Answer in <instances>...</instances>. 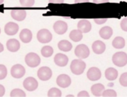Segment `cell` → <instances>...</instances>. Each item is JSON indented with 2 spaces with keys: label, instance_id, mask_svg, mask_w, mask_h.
Masks as SVG:
<instances>
[{
  "label": "cell",
  "instance_id": "3",
  "mask_svg": "<svg viewBox=\"0 0 127 97\" xmlns=\"http://www.w3.org/2000/svg\"><path fill=\"white\" fill-rule=\"evenodd\" d=\"M25 62L29 67H35L40 64L41 59L38 55L36 54L31 53L27 54L25 57Z\"/></svg>",
  "mask_w": 127,
  "mask_h": 97
},
{
  "label": "cell",
  "instance_id": "34",
  "mask_svg": "<svg viewBox=\"0 0 127 97\" xmlns=\"http://www.w3.org/2000/svg\"><path fill=\"white\" fill-rule=\"evenodd\" d=\"M78 97H89V95L88 92L86 91L80 92L78 95Z\"/></svg>",
  "mask_w": 127,
  "mask_h": 97
},
{
  "label": "cell",
  "instance_id": "32",
  "mask_svg": "<svg viewBox=\"0 0 127 97\" xmlns=\"http://www.w3.org/2000/svg\"><path fill=\"white\" fill-rule=\"evenodd\" d=\"M121 26L123 30L127 32V18H124L122 21L121 23Z\"/></svg>",
  "mask_w": 127,
  "mask_h": 97
},
{
  "label": "cell",
  "instance_id": "20",
  "mask_svg": "<svg viewBox=\"0 0 127 97\" xmlns=\"http://www.w3.org/2000/svg\"><path fill=\"white\" fill-rule=\"evenodd\" d=\"M113 30L110 27L106 26L101 28L99 31V34L104 39H109L113 34Z\"/></svg>",
  "mask_w": 127,
  "mask_h": 97
},
{
  "label": "cell",
  "instance_id": "41",
  "mask_svg": "<svg viewBox=\"0 0 127 97\" xmlns=\"http://www.w3.org/2000/svg\"></svg>",
  "mask_w": 127,
  "mask_h": 97
},
{
  "label": "cell",
  "instance_id": "27",
  "mask_svg": "<svg viewBox=\"0 0 127 97\" xmlns=\"http://www.w3.org/2000/svg\"><path fill=\"white\" fill-rule=\"evenodd\" d=\"M11 97H25L26 94L22 90L20 89H13L10 93Z\"/></svg>",
  "mask_w": 127,
  "mask_h": 97
},
{
  "label": "cell",
  "instance_id": "25",
  "mask_svg": "<svg viewBox=\"0 0 127 97\" xmlns=\"http://www.w3.org/2000/svg\"><path fill=\"white\" fill-rule=\"evenodd\" d=\"M53 48L48 45L44 46L41 50L42 55L45 57H49L53 55Z\"/></svg>",
  "mask_w": 127,
  "mask_h": 97
},
{
  "label": "cell",
  "instance_id": "13",
  "mask_svg": "<svg viewBox=\"0 0 127 97\" xmlns=\"http://www.w3.org/2000/svg\"><path fill=\"white\" fill-rule=\"evenodd\" d=\"M77 28L82 33H86L90 31L92 29L91 23L88 20L82 19L78 23Z\"/></svg>",
  "mask_w": 127,
  "mask_h": 97
},
{
  "label": "cell",
  "instance_id": "6",
  "mask_svg": "<svg viewBox=\"0 0 127 97\" xmlns=\"http://www.w3.org/2000/svg\"><path fill=\"white\" fill-rule=\"evenodd\" d=\"M38 76L40 80L42 81H47L50 79L52 76L51 69L47 67H41L38 71Z\"/></svg>",
  "mask_w": 127,
  "mask_h": 97
},
{
  "label": "cell",
  "instance_id": "37",
  "mask_svg": "<svg viewBox=\"0 0 127 97\" xmlns=\"http://www.w3.org/2000/svg\"><path fill=\"white\" fill-rule=\"evenodd\" d=\"M93 2L95 3H101L109 2V0H93Z\"/></svg>",
  "mask_w": 127,
  "mask_h": 97
},
{
  "label": "cell",
  "instance_id": "11",
  "mask_svg": "<svg viewBox=\"0 0 127 97\" xmlns=\"http://www.w3.org/2000/svg\"><path fill=\"white\" fill-rule=\"evenodd\" d=\"M53 28L55 32L57 34L63 35L67 31L68 25L65 22L58 21L54 23Z\"/></svg>",
  "mask_w": 127,
  "mask_h": 97
},
{
  "label": "cell",
  "instance_id": "36",
  "mask_svg": "<svg viewBox=\"0 0 127 97\" xmlns=\"http://www.w3.org/2000/svg\"><path fill=\"white\" fill-rule=\"evenodd\" d=\"M64 1V0H49L50 3H62Z\"/></svg>",
  "mask_w": 127,
  "mask_h": 97
},
{
  "label": "cell",
  "instance_id": "1",
  "mask_svg": "<svg viewBox=\"0 0 127 97\" xmlns=\"http://www.w3.org/2000/svg\"><path fill=\"white\" fill-rule=\"evenodd\" d=\"M86 67V63L81 60H74L70 65L72 72L75 75H80L83 73Z\"/></svg>",
  "mask_w": 127,
  "mask_h": 97
},
{
  "label": "cell",
  "instance_id": "21",
  "mask_svg": "<svg viewBox=\"0 0 127 97\" xmlns=\"http://www.w3.org/2000/svg\"><path fill=\"white\" fill-rule=\"evenodd\" d=\"M118 71L113 68H109L105 71V75L106 78L110 81L114 80L118 76Z\"/></svg>",
  "mask_w": 127,
  "mask_h": 97
},
{
  "label": "cell",
  "instance_id": "16",
  "mask_svg": "<svg viewBox=\"0 0 127 97\" xmlns=\"http://www.w3.org/2000/svg\"><path fill=\"white\" fill-rule=\"evenodd\" d=\"M92 48L94 53L96 54H100L105 51L106 45L103 42L97 40L93 44Z\"/></svg>",
  "mask_w": 127,
  "mask_h": 97
},
{
  "label": "cell",
  "instance_id": "23",
  "mask_svg": "<svg viewBox=\"0 0 127 97\" xmlns=\"http://www.w3.org/2000/svg\"><path fill=\"white\" fill-rule=\"evenodd\" d=\"M69 38L72 41L75 42L80 41L83 38L82 32L79 30L72 31L69 35Z\"/></svg>",
  "mask_w": 127,
  "mask_h": 97
},
{
  "label": "cell",
  "instance_id": "2",
  "mask_svg": "<svg viewBox=\"0 0 127 97\" xmlns=\"http://www.w3.org/2000/svg\"><path fill=\"white\" fill-rule=\"evenodd\" d=\"M112 61L116 66L124 67L127 64V54L124 52H117L113 56Z\"/></svg>",
  "mask_w": 127,
  "mask_h": 97
},
{
  "label": "cell",
  "instance_id": "31",
  "mask_svg": "<svg viewBox=\"0 0 127 97\" xmlns=\"http://www.w3.org/2000/svg\"><path fill=\"white\" fill-rule=\"evenodd\" d=\"M119 82L122 86L127 87V73L122 74L119 79Z\"/></svg>",
  "mask_w": 127,
  "mask_h": 97
},
{
  "label": "cell",
  "instance_id": "9",
  "mask_svg": "<svg viewBox=\"0 0 127 97\" xmlns=\"http://www.w3.org/2000/svg\"><path fill=\"white\" fill-rule=\"evenodd\" d=\"M57 83L60 87L63 88H67L71 85V78L68 75L62 74L59 76L57 79Z\"/></svg>",
  "mask_w": 127,
  "mask_h": 97
},
{
  "label": "cell",
  "instance_id": "8",
  "mask_svg": "<svg viewBox=\"0 0 127 97\" xmlns=\"http://www.w3.org/2000/svg\"><path fill=\"white\" fill-rule=\"evenodd\" d=\"M10 73L12 76L16 79H19L22 77L25 74V69L21 65L18 64L12 67Z\"/></svg>",
  "mask_w": 127,
  "mask_h": 97
},
{
  "label": "cell",
  "instance_id": "38",
  "mask_svg": "<svg viewBox=\"0 0 127 97\" xmlns=\"http://www.w3.org/2000/svg\"><path fill=\"white\" fill-rule=\"evenodd\" d=\"M89 2V0H75V3H83V2Z\"/></svg>",
  "mask_w": 127,
  "mask_h": 97
},
{
  "label": "cell",
  "instance_id": "30",
  "mask_svg": "<svg viewBox=\"0 0 127 97\" xmlns=\"http://www.w3.org/2000/svg\"><path fill=\"white\" fill-rule=\"evenodd\" d=\"M22 6L25 7H31L33 6L35 3L34 0H19Z\"/></svg>",
  "mask_w": 127,
  "mask_h": 97
},
{
  "label": "cell",
  "instance_id": "5",
  "mask_svg": "<svg viewBox=\"0 0 127 97\" xmlns=\"http://www.w3.org/2000/svg\"><path fill=\"white\" fill-rule=\"evenodd\" d=\"M74 53L76 56L80 59H85L89 56L90 50L86 45L81 44L77 46Z\"/></svg>",
  "mask_w": 127,
  "mask_h": 97
},
{
  "label": "cell",
  "instance_id": "26",
  "mask_svg": "<svg viewBox=\"0 0 127 97\" xmlns=\"http://www.w3.org/2000/svg\"><path fill=\"white\" fill-rule=\"evenodd\" d=\"M62 94L61 91L55 88L51 89L48 93V95L49 97H61Z\"/></svg>",
  "mask_w": 127,
  "mask_h": 97
},
{
  "label": "cell",
  "instance_id": "18",
  "mask_svg": "<svg viewBox=\"0 0 127 97\" xmlns=\"http://www.w3.org/2000/svg\"><path fill=\"white\" fill-rule=\"evenodd\" d=\"M19 37L21 40L24 43H29L32 40V34L30 30L28 29H25L21 31Z\"/></svg>",
  "mask_w": 127,
  "mask_h": 97
},
{
  "label": "cell",
  "instance_id": "19",
  "mask_svg": "<svg viewBox=\"0 0 127 97\" xmlns=\"http://www.w3.org/2000/svg\"><path fill=\"white\" fill-rule=\"evenodd\" d=\"M105 90L104 86L100 83L95 84L91 87V90L93 95L96 97H100Z\"/></svg>",
  "mask_w": 127,
  "mask_h": 97
},
{
  "label": "cell",
  "instance_id": "24",
  "mask_svg": "<svg viewBox=\"0 0 127 97\" xmlns=\"http://www.w3.org/2000/svg\"><path fill=\"white\" fill-rule=\"evenodd\" d=\"M125 40L121 36H117L113 41L112 45L116 49H122L125 46Z\"/></svg>",
  "mask_w": 127,
  "mask_h": 97
},
{
  "label": "cell",
  "instance_id": "22",
  "mask_svg": "<svg viewBox=\"0 0 127 97\" xmlns=\"http://www.w3.org/2000/svg\"><path fill=\"white\" fill-rule=\"evenodd\" d=\"M58 45L59 49L64 52L70 51L72 47V44L69 41L66 40H62L60 41Z\"/></svg>",
  "mask_w": 127,
  "mask_h": 97
},
{
  "label": "cell",
  "instance_id": "10",
  "mask_svg": "<svg viewBox=\"0 0 127 97\" xmlns=\"http://www.w3.org/2000/svg\"><path fill=\"white\" fill-rule=\"evenodd\" d=\"M87 78L92 81L98 80L101 77V74L100 70L97 68L93 67L89 69L87 73Z\"/></svg>",
  "mask_w": 127,
  "mask_h": 97
},
{
  "label": "cell",
  "instance_id": "4",
  "mask_svg": "<svg viewBox=\"0 0 127 97\" xmlns=\"http://www.w3.org/2000/svg\"><path fill=\"white\" fill-rule=\"evenodd\" d=\"M37 38L39 42L42 43H47L52 39L51 33L47 29H42L38 32Z\"/></svg>",
  "mask_w": 127,
  "mask_h": 97
},
{
  "label": "cell",
  "instance_id": "35",
  "mask_svg": "<svg viewBox=\"0 0 127 97\" xmlns=\"http://www.w3.org/2000/svg\"><path fill=\"white\" fill-rule=\"evenodd\" d=\"M5 92V90L4 87L2 85H0V97L3 96Z\"/></svg>",
  "mask_w": 127,
  "mask_h": 97
},
{
  "label": "cell",
  "instance_id": "17",
  "mask_svg": "<svg viewBox=\"0 0 127 97\" xmlns=\"http://www.w3.org/2000/svg\"><path fill=\"white\" fill-rule=\"evenodd\" d=\"M6 46L8 50L10 52H15L20 48V44L17 39H11L7 41Z\"/></svg>",
  "mask_w": 127,
  "mask_h": 97
},
{
  "label": "cell",
  "instance_id": "33",
  "mask_svg": "<svg viewBox=\"0 0 127 97\" xmlns=\"http://www.w3.org/2000/svg\"><path fill=\"white\" fill-rule=\"evenodd\" d=\"M94 20L96 24H97L100 25L105 23L107 21V19H95Z\"/></svg>",
  "mask_w": 127,
  "mask_h": 97
},
{
  "label": "cell",
  "instance_id": "29",
  "mask_svg": "<svg viewBox=\"0 0 127 97\" xmlns=\"http://www.w3.org/2000/svg\"><path fill=\"white\" fill-rule=\"evenodd\" d=\"M102 96L103 97H117V94L114 90L108 89L104 91Z\"/></svg>",
  "mask_w": 127,
  "mask_h": 97
},
{
  "label": "cell",
  "instance_id": "39",
  "mask_svg": "<svg viewBox=\"0 0 127 97\" xmlns=\"http://www.w3.org/2000/svg\"><path fill=\"white\" fill-rule=\"evenodd\" d=\"M4 47L3 45L0 42V53H1L3 51Z\"/></svg>",
  "mask_w": 127,
  "mask_h": 97
},
{
  "label": "cell",
  "instance_id": "7",
  "mask_svg": "<svg viewBox=\"0 0 127 97\" xmlns=\"http://www.w3.org/2000/svg\"><path fill=\"white\" fill-rule=\"evenodd\" d=\"M38 84L37 80L32 77L26 78L23 82V86L25 88L30 92L35 90L38 88Z\"/></svg>",
  "mask_w": 127,
  "mask_h": 97
},
{
  "label": "cell",
  "instance_id": "12",
  "mask_svg": "<svg viewBox=\"0 0 127 97\" xmlns=\"http://www.w3.org/2000/svg\"><path fill=\"white\" fill-rule=\"evenodd\" d=\"M19 26L17 24L13 22L7 23L4 27V32L9 35H13L18 32Z\"/></svg>",
  "mask_w": 127,
  "mask_h": 97
},
{
  "label": "cell",
  "instance_id": "40",
  "mask_svg": "<svg viewBox=\"0 0 127 97\" xmlns=\"http://www.w3.org/2000/svg\"><path fill=\"white\" fill-rule=\"evenodd\" d=\"M4 0H0V4H2Z\"/></svg>",
  "mask_w": 127,
  "mask_h": 97
},
{
  "label": "cell",
  "instance_id": "14",
  "mask_svg": "<svg viewBox=\"0 0 127 97\" xmlns=\"http://www.w3.org/2000/svg\"><path fill=\"white\" fill-rule=\"evenodd\" d=\"M11 15L15 20L21 21L26 18L27 13L24 10L13 9L11 11Z\"/></svg>",
  "mask_w": 127,
  "mask_h": 97
},
{
  "label": "cell",
  "instance_id": "28",
  "mask_svg": "<svg viewBox=\"0 0 127 97\" xmlns=\"http://www.w3.org/2000/svg\"><path fill=\"white\" fill-rule=\"evenodd\" d=\"M7 70L3 65H0V80L3 79L6 76Z\"/></svg>",
  "mask_w": 127,
  "mask_h": 97
},
{
  "label": "cell",
  "instance_id": "15",
  "mask_svg": "<svg viewBox=\"0 0 127 97\" xmlns=\"http://www.w3.org/2000/svg\"><path fill=\"white\" fill-rule=\"evenodd\" d=\"M54 62L58 66L64 67L68 64V59L65 54L58 53L54 57Z\"/></svg>",
  "mask_w": 127,
  "mask_h": 97
}]
</instances>
